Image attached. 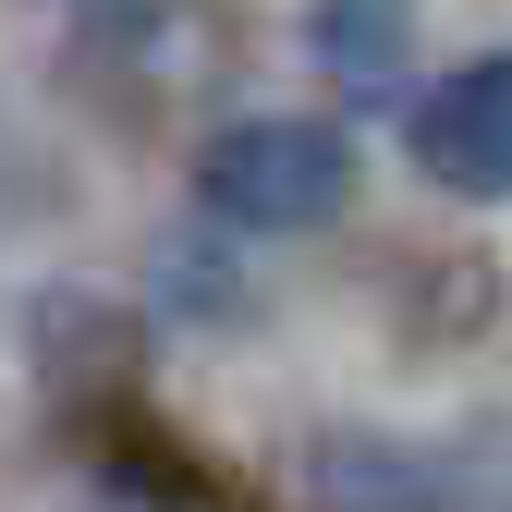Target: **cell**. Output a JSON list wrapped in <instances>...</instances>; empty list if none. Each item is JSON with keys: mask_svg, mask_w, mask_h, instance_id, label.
<instances>
[{"mask_svg": "<svg viewBox=\"0 0 512 512\" xmlns=\"http://www.w3.org/2000/svg\"><path fill=\"white\" fill-rule=\"evenodd\" d=\"M196 196L232 232H330L354 208V147H342V122L256 110V122H220L196 147Z\"/></svg>", "mask_w": 512, "mask_h": 512, "instance_id": "obj_1", "label": "cell"}, {"mask_svg": "<svg viewBox=\"0 0 512 512\" xmlns=\"http://www.w3.org/2000/svg\"><path fill=\"white\" fill-rule=\"evenodd\" d=\"M415 171L439 196H512V49L464 61L415 98Z\"/></svg>", "mask_w": 512, "mask_h": 512, "instance_id": "obj_2", "label": "cell"}, {"mask_svg": "<svg viewBox=\"0 0 512 512\" xmlns=\"http://www.w3.org/2000/svg\"><path fill=\"white\" fill-rule=\"evenodd\" d=\"M317 61L342 98H391L415 61V0H317Z\"/></svg>", "mask_w": 512, "mask_h": 512, "instance_id": "obj_3", "label": "cell"}]
</instances>
